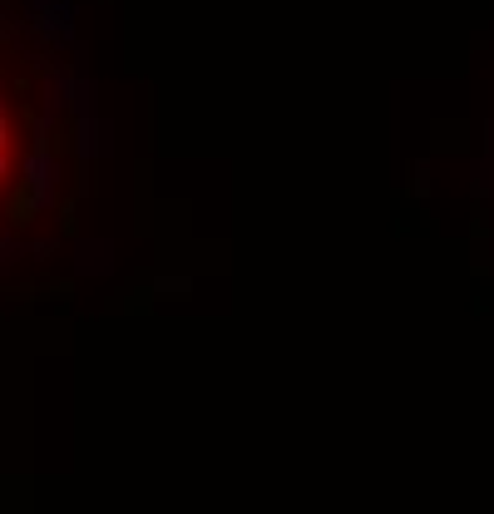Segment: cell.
<instances>
[{
  "instance_id": "6da1fadb",
  "label": "cell",
  "mask_w": 494,
  "mask_h": 514,
  "mask_svg": "<svg viewBox=\"0 0 494 514\" xmlns=\"http://www.w3.org/2000/svg\"><path fill=\"white\" fill-rule=\"evenodd\" d=\"M489 188H494V178H489Z\"/></svg>"
}]
</instances>
